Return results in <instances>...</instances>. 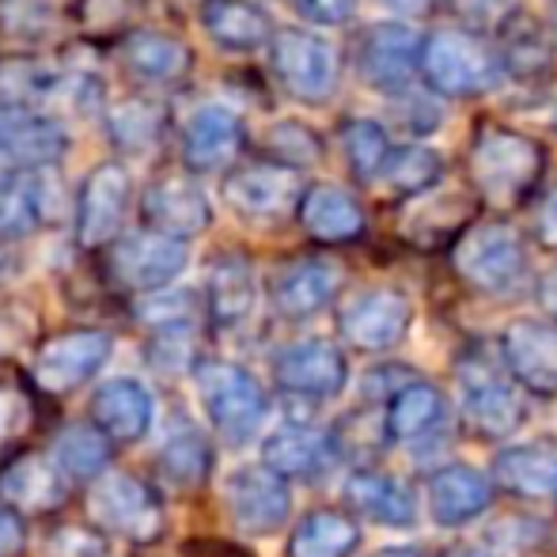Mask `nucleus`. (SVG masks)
Returning a JSON list of instances; mask_svg holds the SVG:
<instances>
[{
  "instance_id": "obj_1",
  "label": "nucleus",
  "mask_w": 557,
  "mask_h": 557,
  "mask_svg": "<svg viewBox=\"0 0 557 557\" xmlns=\"http://www.w3.org/2000/svg\"><path fill=\"white\" fill-rule=\"evenodd\" d=\"M455 391H459L462 421L482 441H505L523 425V398L500 349L490 352L482 345H470L455 360Z\"/></svg>"
},
{
  "instance_id": "obj_2",
  "label": "nucleus",
  "mask_w": 557,
  "mask_h": 557,
  "mask_svg": "<svg viewBox=\"0 0 557 557\" xmlns=\"http://www.w3.org/2000/svg\"><path fill=\"white\" fill-rule=\"evenodd\" d=\"M194 372V391H198V403L206 410L213 433L224 444L243 447L250 444L265 425V413H270V398H265L262 383L255 380V372H247L235 360H216L201 357Z\"/></svg>"
},
{
  "instance_id": "obj_3",
  "label": "nucleus",
  "mask_w": 557,
  "mask_h": 557,
  "mask_svg": "<svg viewBox=\"0 0 557 557\" xmlns=\"http://www.w3.org/2000/svg\"><path fill=\"white\" fill-rule=\"evenodd\" d=\"M190 265V247L186 239H175V235H163L156 227H140L133 235H122V239L111 243L107 250V273L117 288L125 293H160V288H171L183 270Z\"/></svg>"
},
{
  "instance_id": "obj_4",
  "label": "nucleus",
  "mask_w": 557,
  "mask_h": 557,
  "mask_svg": "<svg viewBox=\"0 0 557 557\" xmlns=\"http://www.w3.org/2000/svg\"><path fill=\"white\" fill-rule=\"evenodd\" d=\"M88 512L103 531L129 539V543H156L168 528V512H163L152 485L122 474V470H103L91 482Z\"/></svg>"
},
{
  "instance_id": "obj_5",
  "label": "nucleus",
  "mask_w": 557,
  "mask_h": 557,
  "mask_svg": "<svg viewBox=\"0 0 557 557\" xmlns=\"http://www.w3.org/2000/svg\"><path fill=\"white\" fill-rule=\"evenodd\" d=\"M455 270L467 285H474L485 296H508L520 288L528 273V255L508 224H478L455 247Z\"/></svg>"
},
{
  "instance_id": "obj_6",
  "label": "nucleus",
  "mask_w": 557,
  "mask_h": 557,
  "mask_svg": "<svg viewBox=\"0 0 557 557\" xmlns=\"http://www.w3.org/2000/svg\"><path fill=\"white\" fill-rule=\"evenodd\" d=\"M224 505L232 523L250 539H270L293 516V490L288 478L277 474L273 467H239L224 482Z\"/></svg>"
},
{
  "instance_id": "obj_7",
  "label": "nucleus",
  "mask_w": 557,
  "mask_h": 557,
  "mask_svg": "<svg viewBox=\"0 0 557 557\" xmlns=\"http://www.w3.org/2000/svg\"><path fill=\"white\" fill-rule=\"evenodd\" d=\"M273 380L288 398L300 403H331L349 383V360L331 337H300L277 349Z\"/></svg>"
},
{
  "instance_id": "obj_8",
  "label": "nucleus",
  "mask_w": 557,
  "mask_h": 557,
  "mask_svg": "<svg viewBox=\"0 0 557 557\" xmlns=\"http://www.w3.org/2000/svg\"><path fill=\"white\" fill-rule=\"evenodd\" d=\"M133 206V175L122 160H103L88 171L76 194V243L84 250L111 247Z\"/></svg>"
},
{
  "instance_id": "obj_9",
  "label": "nucleus",
  "mask_w": 557,
  "mask_h": 557,
  "mask_svg": "<svg viewBox=\"0 0 557 557\" xmlns=\"http://www.w3.org/2000/svg\"><path fill=\"white\" fill-rule=\"evenodd\" d=\"M69 133L53 114L27 99L0 103V163L12 171H46L65 156Z\"/></svg>"
},
{
  "instance_id": "obj_10",
  "label": "nucleus",
  "mask_w": 557,
  "mask_h": 557,
  "mask_svg": "<svg viewBox=\"0 0 557 557\" xmlns=\"http://www.w3.org/2000/svg\"><path fill=\"white\" fill-rule=\"evenodd\" d=\"M300 178L288 163H243L224 178V201L232 206V213H239L250 224L285 221L293 209H300Z\"/></svg>"
},
{
  "instance_id": "obj_11",
  "label": "nucleus",
  "mask_w": 557,
  "mask_h": 557,
  "mask_svg": "<svg viewBox=\"0 0 557 557\" xmlns=\"http://www.w3.org/2000/svg\"><path fill=\"white\" fill-rule=\"evenodd\" d=\"M114 352V334L107 331H65L50 342H42V349L35 352V383L50 395H69V391L84 387L91 375H99V368L111 360Z\"/></svg>"
},
{
  "instance_id": "obj_12",
  "label": "nucleus",
  "mask_w": 557,
  "mask_h": 557,
  "mask_svg": "<svg viewBox=\"0 0 557 557\" xmlns=\"http://www.w3.org/2000/svg\"><path fill=\"white\" fill-rule=\"evenodd\" d=\"M273 73L304 103H323L334 96L337 53L323 35L311 30H277L270 42Z\"/></svg>"
},
{
  "instance_id": "obj_13",
  "label": "nucleus",
  "mask_w": 557,
  "mask_h": 557,
  "mask_svg": "<svg viewBox=\"0 0 557 557\" xmlns=\"http://www.w3.org/2000/svg\"><path fill=\"white\" fill-rule=\"evenodd\" d=\"M413 308L398 288H364L337 315V331L360 352H387L410 334Z\"/></svg>"
},
{
  "instance_id": "obj_14",
  "label": "nucleus",
  "mask_w": 557,
  "mask_h": 557,
  "mask_svg": "<svg viewBox=\"0 0 557 557\" xmlns=\"http://www.w3.org/2000/svg\"><path fill=\"white\" fill-rule=\"evenodd\" d=\"M539 175V148L528 137L508 129H485L474 145V178L485 190V198L516 201Z\"/></svg>"
},
{
  "instance_id": "obj_15",
  "label": "nucleus",
  "mask_w": 557,
  "mask_h": 557,
  "mask_svg": "<svg viewBox=\"0 0 557 557\" xmlns=\"http://www.w3.org/2000/svg\"><path fill=\"white\" fill-rule=\"evenodd\" d=\"M421 50L425 42L418 38V30L406 27L403 20H387L368 27L357 61L372 88H380L383 96H403L421 73Z\"/></svg>"
},
{
  "instance_id": "obj_16",
  "label": "nucleus",
  "mask_w": 557,
  "mask_h": 557,
  "mask_svg": "<svg viewBox=\"0 0 557 557\" xmlns=\"http://www.w3.org/2000/svg\"><path fill=\"white\" fill-rule=\"evenodd\" d=\"M421 73H425L429 88L441 96H478L493 84L497 65L474 38L441 30L421 50Z\"/></svg>"
},
{
  "instance_id": "obj_17",
  "label": "nucleus",
  "mask_w": 557,
  "mask_h": 557,
  "mask_svg": "<svg viewBox=\"0 0 557 557\" xmlns=\"http://www.w3.org/2000/svg\"><path fill=\"white\" fill-rule=\"evenodd\" d=\"M337 459H342V436L334 429L311 425V421H288L262 441L265 467L296 478V482H315V478L331 474Z\"/></svg>"
},
{
  "instance_id": "obj_18",
  "label": "nucleus",
  "mask_w": 557,
  "mask_h": 557,
  "mask_svg": "<svg viewBox=\"0 0 557 557\" xmlns=\"http://www.w3.org/2000/svg\"><path fill=\"white\" fill-rule=\"evenodd\" d=\"M497 349L523 391L543 398L557 395V323L516 319L505 326Z\"/></svg>"
},
{
  "instance_id": "obj_19",
  "label": "nucleus",
  "mask_w": 557,
  "mask_h": 557,
  "mask_svg": "<svg viewBox=\"0 0 557 557\" xmlns=\"http://www.w3.org/2000/svg\"><path fill=\"white\" fill-rule=\"evenodd\" d=\"M425 505L436 528L459 531L490 512L493 482L478 467H470V462H447V467H436L429 474Z\"/></svg>"
},
{
  "instance_id": "obj_20",
  "label": "nucleus",
  "mask_w": 557,
  "mask_h": 557,
  "mask_svg": "<svg viewBox=\"0 0 557 557\" xmlns=\"http://www.w3.org/2000/svg\"><path fill=\"white\" fill-rule=\"evenodd\" d=\"M140 216H145V227L175 235V239H194L213 224V201L194 178L163 175L145 190Z\"/></svg>"
},
{
  "instance_id": "obj_21",
  "label": "nucleus",
  "mask_w": 557,
  "mask_h": 557,
  "mask_svg": "<svg viewBox=\"0 0 557 557\" xmlns=\"http://www.w3.org/2000/svg\"><path fill=\"white\" fill-rule=\"evenodd\" d=\"M243 140H247L243 117L224 103H206L183 125V163L194 175L221 171L243 152Z\"/></svg>"
},
{
  "instance_id": "obj_22",
  "label": "nucleus",
  "mask_w": 557,
  "mask_h": 557,
  "mask_svg": "<svg viewBox=\"0 0 557 557\" xmlns=\"http://www.w3.org/2000/svg\"><path fill=\"white\" fill-rule=\"evenodd\" d=\"M342 497L360 520L375 528L410 531L418 523V493L395 474L383 470H352L342 485Z\"/></svg>"
},
{
  "instance_id": "obj_23",
  "label": "nucleus",
  "mask_w": 557,
  "mask_h": 557,
  "mask_svg": "<svg viewBox=\"0 0 557 557\" xmlns=\"http://www.w3.org/2000/svg\"><path fill=\"white\" fill-rule=\"evenodd\" d=\"M65 470L53 455L42 451H27L15 455L4 470H0V500L12 505L23 516H42L61 508L69 485H65Z\"/></svg>"
},
{
  "instance_id": "obj_24",
  "label": "nucleus",
  "mask_w": 557,
  "mask_h": 557,
  "mask_svg": "<svg viewBox=\"0 0 557 557\" xmlns=\"http://www.w3.org/2000/svg\"><path fill=\"white\" fill-rule=\"evenodd\" d=\"M493 482L520 500H557V441L508 444L493 455Z\"/></svg>"
},
{
  "instance_id": "obj_25",
  "label": "nucleus",
  "mask_w": 557,
  "mask_h": 557,
  "mask_svg": "<svg viewBox=\"0 0 557 557\" xmlns=\"http://www.w3.org/2000/svg\"><path fill=\"white\" fill-rule=\"evenodd\" d=\"M91 421L111 436L114 444H137L156 425V395L133 375H117L103 383L91 398Z\"/></svg>"
},
{
  "instance_id": "obj_26",
  "label": "nucleus",
  "mask_w": 557,
  "mask_h": 557,
  "mask_svg": "<svg viewBox=\"0 0 557 557\" xmlns=\"http://www.w3.org/2000/svg\"><path fill=\"white\" fill-rule=\"evenodd\" d=\"M337 288H342V270L331 258H300V262L285 265L273 277V308L281 319H311L334 304Z\"/></svg>"
},
{
  "instance_id": "obj_27",
  "label": "nucleus",
  "mask_w": 557,
  "mask_h": 557,
  "mask_svg": "<svg viewBox=\"0 0 557 557\" xmlns=\"http://www.w3.org/2000/svg\"><path fill=\"white\" fill-rule=\"evenodd\" d=\"M258 311V273L243 255L213 262L206 281V315L216 331H239Z\"/></svg>"
},
{
  "instance_id": "obj_28",
  "label": "nucleus",
  "mask_w": 557,
  "mask_h": 557,
  "mask_svg": "<svg viewBox=\"0 0 557 557\" xmlns=\"http://www.w3.org/2000/svg\"><path fill=\"white\" fill-rule=\"evenodd\" d=\"M117 58H122L125 73L137 76L140 84H152V88L178 84L194 65L190 46L175 35H163V30H129L117 46Z\"/></svg>"
},
{
  "instance_id": "obj_29",
  "label": "nucleus",
  "mask_w": 557,
  "mask_h": 557,
  "mask_svg": "<svg viewBox=\"0 0 557 557\" xmlns=\"http://www.w3.org/2000/svg\"><path fill=\"white\" fill-rule=\"evenodd\" d=\"M447 421V398L441 395V387L418 380L413 375L410 383L395 391L387 398V413H383V436L391 444H418L429 441L433 433H441Z\"/></svg>"
},
{
  "instance_id": "obj_30",
  "label": "nucleus",
  "mask_w": 557,
  "mask_h": 557,
  "mask_svg": "<svg viewBox=\"0 0 557 557\" xmlns=\"http://www.w3.org/2000/svg\"><path fill=\"white\" fill-rule=\"evenodd\" d=\"M201 27L227 53H258L273 42V20L255 0H206Z\"/></svg>"
},
{
  "instance_id": "obj_31",
  "label": "nucleus",
  "mask_w": 557,
  "mask_h": 557,
  "mask_svg": "<svg viewBox=\"0 0 557 557\" xmlns=\"http://www.w3.org/2000/svg\"><path fill=\"white\" fill-rule=\"evenodd\" d=\"M156 467H160L163 482L175 490H198L213 474V444L194 421H178L156 455Z\"/></svg>"
},
{
  "instance_id": "obj_32",
  "label": "nucleus",
  "mask_w": 557,
  "mask_h": 557,
  "mask_svg": "<svg viewBox=\"0 0 557 557\" xmlns=\"http://www.w3.org/2000/svg\"><path fill=\"white\" fill-rule=\"evenodd\" d=\"M46 213L42 171H12L0 178V239H27L46 224Z\"/></svg>"
},
{
  "instance_id": "obj_33",
  "label": "nucleus",
  "mask_w": 557,
  "mask_h": 557,
  "mask_svg": "<svg viewBox=\"0 0 557 557\" xmlns=\"http://www.w3.org/2000/svg\"><path fill=\"white\" fill-rule=\"evenodd\" d=\"M300 224L323 243H345L364 232V213L342 186H311L300 198Z\"/></svg>"
},
{
  "instance_id": "obj_34",
  "label": "nucleus",
  "mask_w": 557,
  "mask_h": 557,
  "mask_svg": "<svg viewBox=\"0 0 557 557\" xmlns=\"http://www.w3.org/2000/svg\"><path fill=\"white\" fill-rule=\"evenodd\" d=\"M360 546V528L337 508H315L288 535V557H352Z\"/></svg>"
},
{
  "instance_id": "obj_35",
  "label": "nucleus",
  "mask_w": 557,
  "mask_h": 557,
  "mask_svg": "<svg viewBox=\"0 0 557 557\" xmlns=\"http://www.w3.org/2000/svg\"><path fill=\"white\" fill-rule=\"evenodd\" d=\"M111 436L91 421V425H69L61 429L58 444H53V459L61 462L69 478H84V482H96L99 474L111 462Z\"/></svg>"
},
{
  "instance_id": "obj_36",
  "label": "nucleus",
  "mask_w": 557,
  "mask_h": 557,
  "mask_svg": "<svg viewBox=\"0 0 557 557\" xmlns=\"http://www.w3.org/2000/svg\"><path fill=\"white\" fill-rule=\"evenodd\" d=\"M163 125H168V114L156 99H125V103H114L107 111V133L122 152H140V148H152L156 140L163 137Z\"/></svg>"
},
{
  "instance_id": "obj_37",
  "label": "nucleus",
  "mask_w": 557,
  "mask_h": 557,
  "mask_svg": "<svg viewBox=\"0 0 557 557\" xmlns=\"http://www.w3.org/2000/svg\"><path fill=\"white\" fill-rule=\"evenodd\" d=\"M441 175H444L441 152H433V148H425V145H403L391 152V160L380 178L398 194H421V190H429Z\"/></svg>"
},
{
  "instance_id": "obj_38",
  "label": "nucleus",
  "mask_w": 557,
  "mask_h": 557,
  "mask_svg": "<svg viewBox=\"0 0 557 557\" xmlns=\"http://www.w3.org/2000/svg\"><path fill=\"white\" fill-rule=\"evenodd\" d=\"M391 152H395V145H391L387 129L375 117H352L345 125V156H349L352 171L360 178H380Z\"/></svg>"
},
{
  "instance_id": "obj_39",
  "label": "nucleus",
  "mask_w": 557,
  "mask_h": 557,
  "mask_svg": "<svg viewBox=\"0 0 557 557\" xmlns=\"http://www.w3.org/2000/svg\"><path fill=\"white\" fill-rule=\"evenodd\" d=\"M148 0H76L73 15L81 23L84 35H122L140 12H145Z\"/></svg>"
},
{
  "instance_id": "obj_40",
  "label": "nucleus",
  "mask_w": 557,
  "mask_h": 557,
  "mask_svg": "<svg viewBox=\"0 0 557 557\" xmlns=\"http://www.w3.org/2000/svg\"><path fill=\"white\" fill-rule=\"evenodd\" d=\"M140 323H148L152 331H163V326H190L194 319H198V308H194V296L190 293H168V288H160V293H148L145 304H140Z\"/></svg>"
},
{
  "instance_id": "obj_41",
  "label": "nucleus",
  "mask_w": 557,
  "mask_h": 557,
  "mask_svg": "<svg viewBox=\"0 0 557 557\" xmlns=\"http://www.w3.org/2000/svg\"><path fill=\"white\" fill-rule=\"evenodd\" d=\"M46 554L50 557H107V539L88 528L69 523V528L53 531L50 543H46Z\"/></svg>"
},
{
  "instance_id": "obj_42",
  "label": "nucleus",
  "mask_w": 557,
  "mask_h": 557,
  "mask_svg": "<svg viewBox=\"0 0 557 557\" xmlns=\"http://www.w3.org/2000/svg\"><path fill=\"white\" fill-rule=\"evenodd\" d=\"M270 145H273V152L293 156V160H315L319 156L315 133H308L300 122H277L270 133Z\"/></svg>"
},
{
  "instance_id": "obj_43",
  "label": "nucleus",
  "mask_w": 557,
  "mask_h": 557,
  "mask_svg": "<svg viewBox=\"0 0 557 557\" xmlns=\"http://www.w3.org/2000/svg\"><path fill=\"white\" fill-rule=\"evenodd\" d=\"M311 27H345L357 15V0H293Z\"/></svg>"
},
{
  "instance_id": "obj_44",
  "label": "nucleus",
  "mask_w": 557,
  "mask_h": 557,
  "mask_svg": "<svg viewBox=\"0 0 557 557\" xmlns=\"http://www.w3.org/2000/svg\"><path fill=\"white\" fill-rule=\"evenodd\" d=\"M27 429V398L0 383V447H8Z\"/></svg>"
},
{
  "instance_id": "obj_45",
  "label": "nucleus",
  "mask_w": 557,
  "mask_h": 557,
  "mask_svg": "<svg viewBox=\"0 0 557 557\" xmlns=\"http://www.w3.org/2000/svg\"><path fill=\"white\" fill-rule=\"evenodd\" d=\"M27 543V528H23V512L15 508H0V557H12Z\"/></svg>"
},
{
  "instance_id": "obj_46",
  "label": "nucleus",
  "mask_w": 557,
  "mask_h": 557,
  "mask_svg": "<svg viewBox=\"0 0 557 557\" xmlns=\"http://www.w3.org/2000/svg\"><path fill=\"white\" fill-rule=\"evenodd\" d=\"M539 239H543L546 247H557V190L543 201V209H539Z\"/></svg>"
},
{
  "instance_id": "obj_47",
  "label": "nucleus",
  "mask_w": 557,
  "mask_h": 557,
  "mask_svg": "<svg viewBox=\"0 0 557 557\" xmlns=\"http://www.w3.org/2000/svg\"><path fill=\"white\" fill-rule=\"evenodd\" d=\"M539 304H543V311L557 323V265H550L546 277L539 281Z\"/></svg>"
},
{
  "instance_id": "obj_48",
  "label": "nucleus",
  "mask_w": 557,
  "mask_h": 557,
  "mask_svg": "<svg viewBox=\"0 0 557 557\" xmlns=\"http://www.w3.org/2000/svg\"><path fill=\"white\" fill-rule=\"evenodd\" d=\"M395 20H418L421 12L429 8V0H380Z\"/></svg>"
},
{
  "instance_id": "obj_49",
  "label": "nucleus",
  "mask_w": 557,
  "mask_h": 557,
  "mask_svg": "<svg viewBox=\"0 0 557 557\" xmlns=\"http://www.w3.org/2000/svg\"><path fill=\"white\" fill-rule=\"evenodd\" d=\"M186 554H201V557H247L239 550V546L232 543H194L186 546Z\"/></svg>"
},
{
  "instance_id": "obj_50",
  "label": "nucleus",
  "mask_w": 557,
  "mask_h": 557,
  "mask_svg": "<svg viewBox=\"0 0 557 557\" xmlns=\"http://www.w3.org/2000/svg\"><path fill=\"white\" fill-rule=\"evenodd\" d=\"M15 345H20V331H15V326L8 323L4 315H0V357H8Z\"/></svg>"
},
{
  "instance_id": "obj_51",
  "label": "nucleus",
  "mask_w": 557,
  "mask_h": 557,
  "mask_svg": "<svg viewBox=\"0 0 557 557\" xmlns=\"http://www.w3.org/2000/svg\"><path fill=\"white\" fill-rule=\"evenodd\" d=\"M12 265H15V258H12V250L0 243V285H4L8 277H12Z\"/></svg>"
},
{
  "instance_id": "obj_52",
  "label": "nucleus",
  "mask_w": 557,
  "mask_h": 557,
  "mask_svg": "<svg viewBox=\"0 0 557 557\" xmlns=\"http://www.w3.org/2000/svg\"><path fill=\"white\" fill-rule=\"evenodd\" d=\"M372 557H421L413 546H383V550H375Z\"/></svg>"
},
{
  "instance_id": "obj_53",
  "label": "nucleus",
  "mask_w": 557,
  "mask_h": 557,
  "mask_svg": "<svg viewBox=\"0 0 557 557\" xmlns=\"http://www.w3.org/2000/svg\"><path fill=\"white\" fill-rule=\"evenodd\" d=\"M441 557H493V554L478 550V546H451V550H444Z\"/></svg>"
}]
</instances>
